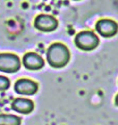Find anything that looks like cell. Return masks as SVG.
Wrapping results in <instances>:
<instances>
[{"label": "cell", "mask_w": 118, "mask_h": 125, "mask_svg": "<svg viewBox=\"0 0 118 125\" xmlns=\"http://www.w3.org/2000/svg\"><path fill=\"white\" fill-rule=\"evenodd\" d=\"M70 53L68 48L61 43H54L47 50V61L53 68H63L69 62Z\"/></svg>", "instance_id": "1"}, {"label": "cell", "mask_w": 118, "mask_h": 125, "mask_svg": "<svg viewBox=\"0 0 118 125\" xmlns=\"http://www.w3.org/2000/svg\"><path fill=\"white\" fill-rule=\"evenodd\" d=\"M75 44L79 49L84 51H91L100 44V39L93 31L84 30L77 33L75 37Z\"/></svg>", "instance_id": "2"}, {"label": "cell", "mask_w": 118, "mask_h": 125, "mask_svg": "<svg viewBox=\"0 0 118 125\" xmlns=\"http://www.w3.org/2000/svg\"><path fill=\"white\" fill-rule=\"evenodd\" d=\"M21 68V61L17 54L0 53V71L4 73H15Z\"/></svg>", "instance_id": "3"}, {"label": "cell", "mask_w": 118, "mask_h": 125, "mask_svg": "<svg viewBox=\"0 0 118 125\" xmlns=\"http://www.w3.org/2000/svg\"><path fill=\"white\" fill-rule=\"evenodd\" d=\"M34 27L39 31L51 32V31H54L58 27V21L51 15L41 14L36 16V18H35Z\"/></svg>", "instance_id": "4"}, {"label": "cell", "mask_w": 118, "mask_h": 125, "mask_svg": "<svg viewBox=\"0 0 118 125\" xmlns=\"http://www.w3.org/2000/svg\"><path fill=\"white\" fill-rule=\"evenodd\" d=\"M117 23L109 19H101L95 24V30L103 38H112L117 33Z\"/></svg>", "instance_id": "5"}, {"label": "cell", "mask_w": 118, "mask_h": 125, "mask_svg": "<svg viewBox=\"0 0 118 125\" xmlns=\"http://www.w3.org/2000/svg\"><path fill=\"white\" fill-rule=\"evenodd\" d=\"M38 90V84L37 83L27 79V78H22L16 81L15 83V91L16 93H18L19 95H34Z\"/></svg>", "instance_id": "6"}, {"label": "cell", "mask_w": 118, "mask_h": 125, "mask_svg": "<svg viewBox=\"0 0 118 125\" xmlns=\"http://www.w3.org/2000/svg\"><path fill=\"white\" fill-rule=\"evenodd\" d=\"M23 65L27 70L30 71H36L44 68L45 61L39 54H36L34 52L26 53L23 57Z\"/></svg>", "instance_id": "7"}, {"label": "cell", "mask_w": 118, "mask_h": 125, "mask_svg": "<svg viewBox=\"0 0 118 125\" xmlns=\"http://www.w3.org/2000/svg\"><path fill=\"white\" fill-rule=\"evenodd\" d=\"M11 108L21 114H30L34 109V103L27 98H16L11 103Z\"/></svg>", "instance_id": "8"}, {"label": "cell", "mask_w": 118, "mask_h": 125, "mask_svg": "<svg viewBox=\"0 0 118 125\" xmlns=\"http://www.w3.org/2000/svg\"><path fill=\"white\" fill-rule=\"evenodd\" d=\"M20 117L10 114H0V125H21Z\"/></svg>", "instance_id": "9"}, {"label": "cell", "mask_w": 118, "mask_h": 125, "mask_svg": "<svg viewBox=\"0 0 118 125\" xmlns=\"http://www.w3.org/2000/svg\"><path fill=\"white\" fill-rule=\"evenodd\" d=\"M9 87H10V80L5 76L0 75V92L6 91Z\"/></svg>", "instance_id": "10"}, {"label": "cell", "mask_w": 118, "mask_h": 125, "mask_svg": "<svg viewBox=\"0 0 118 125\" xmlns=\"http://www.w3.org/2000/svg\"><path fill=\"white\" fill-rule=\"evenodd\" d=\"M74 1H79V0H74Z\"/></svg>", "instance_id": "11"}]
</instances>
